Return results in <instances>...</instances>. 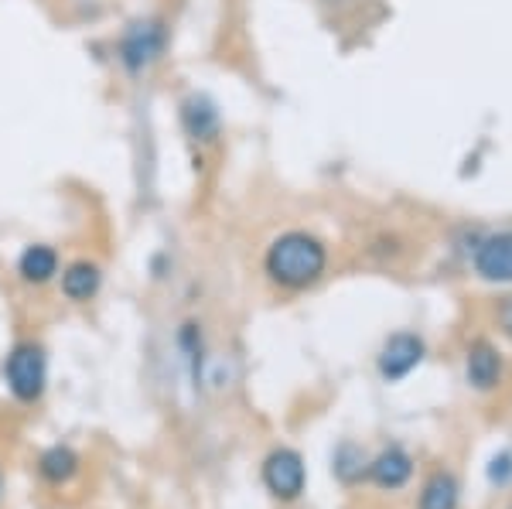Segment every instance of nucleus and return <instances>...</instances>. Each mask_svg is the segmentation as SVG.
<instances>
[{"mask_svg":"<svg viewBox=\"0 0 512 509\" xmlns=\"http://www.w3.org/2000/svg\"><path fill=\"white\" fill-rule=\"evenodd\" d=\"M328 267V250L325 243L315 240L311 233H284L270 243L267 250V274L270 281H277L280 287H291V291H301V287L315 284Z\"/></svg>","mask_w":512,"mask_h":509,"instance_id":"obj_1","label":"nucleus"},{"mask_svg":"<svg viewBox=\"0 0 512 509\" xmlns=\"http://www.w3.org/2000/svg\"><path fill=\"white\" fill-rule=\"evenodd\" d=\"M7 387L18 400L24 404H35V400L45 393V383H48V359H45V349L35 346V342H21L14 346V352L7 356Z\"/></svg>","mask_w":512,"mask_h":509,"instance_id":"obj_2","label":"nucleus"},{"mask_svg":"<svg viewBox=\"0 0 512 509\" xmlns=\"http://www.w3.org/2000/svg\"><path fill=\"white\" fill-rule=\"evenodd\" d=\"M263 482H267V489L274 492L277 499H284V503L297 499L304 492V482H308L301 455L291 448H277L274 455L263 462Z\"/></svg>","mask_w":512,"mask_h":509,"instance_id":"obj_3","label":"nucleus"},{"mask_svg":"<svg viewBox=\"0 0 512 509\" xmlns=\"http://www.w3.org/2000/svg\"><path fill=\"white\" fill-rule=\"evenodd\" d=\"M164 48V31L158 21H137L127 28V35L120 38V62L127 72H144L147 65L161 55Z\"/></svg>","mask_w":512,"mask_h":509,"instance_id":"obj_4","label":"nucleus"},{"mask_svg":"<svg viewBox=\"0 0 512 509\" xmlns=\"http://www.w3.org/2000/svg\"><path fill=\"white\" fill-rule=\"evenodd\" d=\"M420 359H424V342L410 332H396L386 339L383 352H379V373H383L390 383H396V380H403V376L414 373L420 366Z\"/></svg>","mask_w":512,"mask_h":509,"instance_id":"obj_5","label":"nucleus"},{"mask_svg":"<svg viewBox=\"0 0 512 509\" xmlns=\"http://www.w3.org/2000/svg\"><path fill=\"white\" fill-rule=\"evenodd\" d=\"M475 274L492 284H512V233H495L475 246Z\"/></svg>","mask_w":512,"mask_h":509,"instance_id":"obj_6","label":"nucleus"},{"mask_svg":"<svg viewBox=\"0 0 512 509\" xmlns=\"http://www.w3.org/2000/svg\"><path fill=\"white\" fill-rule=\"evenodd\" d=\"M181 123H185L188 137H195V141H202V144L219 137V110L212 106V100H205V96H188V100L181 103Z\"/></svg>","mask_w":512,"mask_h":509,"instance_id":"obj_7","label":"nucleus"},{"mask_svg":"<svg viewBox=\"0 0 512 509\" xmlns=\"http://www.w3.org/2000/svg\"><path fill=\"white\" fill-rule=\"evenodd\" d=\"M410 475H414V462H410V455H407V451H400V448L383 451V455L369 465V479H373L376 486H383V489L407 486Z\"/></svg>","mask_w":512,"mask_h":509,"instance_id":"obj_8","label":"nucleus"},{"mask_svg":"<svg viewBox=\"0 0 512 509\" xmlns=\"http://www.w3.org/2000/svg\"><path fill=\"white\" fill-rule=\"evenodd\" d=\"M465 369H468V383H472V387L492 390L502 376V356L489 346V342H475V346L468 349V366Z\"/></svg>","mask_w":512,"mask_h":509,"instance_id":"obj_9","label":"nucleus"},{"mask_svg":"<svg viewBox=\"0 0 512 509\" xmlns=\"http://www.w3.org/2000/svg\"><path fill=\"white\" fill-rule=\"evenodd\" d=\"M18 274L28 284H45L59 274V253L52 246H28L18 260Z\"/></svg>","mask_w":512,"mask_h":509,"instance_id":"obj_10","label":"nucleus"},{"mask_svg":"<svg viewBox=\"0 0 512 509\" xmlns=\"http://www.w3.org/2000/svg\"><path fill=\"white\" fill-rule=\"evenodd\" d=\"M38 472H41V479L52 482V486H65V482L76 479L79 455L69 445H55V448H48L45 455H41Z\"/></svg>","mask_w":512,"mask_h":509,"instance_id":"obj_11","label":"nucleus"},{"mask_svg":"<svg viewBox=\"0 0 512 509\" xmlns=\"http://www.w3.org/2000/svg\"><path fill=\"white\" fill-rule=\"evenodd\" d=\"M99 284H103V274L89 260H79V264H72L62 274V291L69 301H89L99 291Z\"/></svg>","mask_w":512,"mask_h":509,"instance_id":"obj_12","label":"nucleus"},{"mask_svg":"<svg viewBox=\"0 0 512 509\" xmlns=\"http://www.w3.org/2000/svg\"><path fill=\"white\" fill-rule=\"evenodd\" d=\"M420 509H458V482L448 472L431 475L420 492Z\"/></svg>","mask_w":512,"mask_h":509,"instance_id":"obj_13","label":"nucleus"},{"mask_svg":"<svg viewBox=\"0 0 512 509\" xmlns=\"http://www.w3.org/2000/svg\"><path fill=\"white\" fill-rule=\"evenodd\" d=\"M489 475H492V482H506L509 475H512V455H499V458H495Z\"/></svg>","mask_w":512,"mask_h":509,"instance_id":"obj_14","label":"nucleus"},{"mask_svg":"<svg viewBox=\"0 0 512 509\" xmlns=\"http://www.w3.org/2000/svg\"><path fill=\"white\" fill-rule=\"evenodd\" d=\"M499 315H502V325H506L509 332H512V298H506V305H502Z\"/></svg>","mask_w":512,"mask_h":509,"instance_id":"obj_15","label":"nucleus"},{"mask_svg":"<svg viewBox=\"0 0 512 509\" xmlns=\"http://www.w3.org/2000/svg\"><path fill=\"white\" fill-rule=\"evenodd\" d=\"M0 492H4V479H0Z\"/></svg>","mask_w":512,"mask_h":509,"instance_id":"obj_16","label":"nucleus"}]
</instances>
